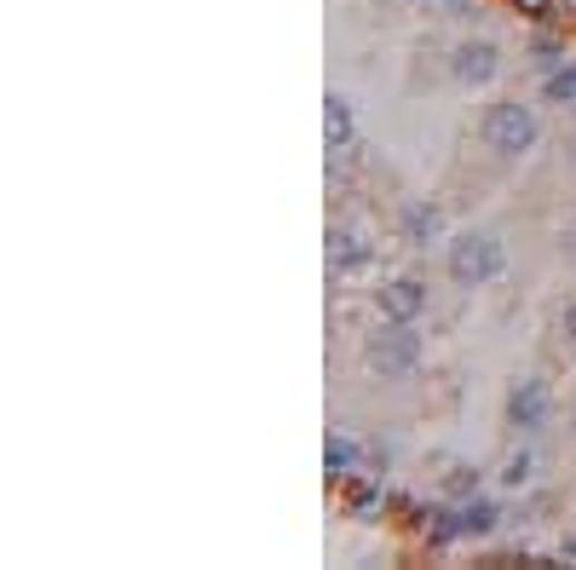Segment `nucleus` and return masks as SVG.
Listing matches in <instances>:
<instances>
[{"mask_svg":"<svg viewBox=\"0 0 576 570\" xmlns=\"http://www.w3.org/2000/svg\"><path fill=\"white\" fill-rule=\"evenodd\" d=\"M363 363L375 368L381 381L410 375V368L421 363V334H416V323H387L381 334H369V341H363Z\"/></svg>","mask_w":576,"mask_h":570,"instance_id":"nucleus-1","label":"nucleus"},{"mask_svg":"<svg viewBox=\"0 0 576 570\" xmlns=\"http://www.w3.org/2000/svg\"><path fill=\"white\" fill-rule=\"evenodd\" d=\"M501 272V243L490 230H461L450 243V283L456 288H485Z\"/></svg>","mask_w":576,"mask_h":570,"instance_id":"nucleus-2","label":"nucleus"},{"mask_svg":"<svg viewBox=\"0 0 576 570\" xmlns=\"http://www.w3.org/2000/svg\"><path fill=\"white\" fill-rule=\"evenodd\" d=\"M485 139H490L496 156H525L536 145V110L519 105V98H507V105H496L485 116Z\"/></svg>","mask_w":576,"mask_h":570,"instance_id":"nucleus-3","label":"nucleus"},{"mask_svg":"<svg viewBox=\"0 0 576 570\" xmlns=\"http://www.w3.org/2000/svg\"><path fill=\"white\" fill-rule=\"evenodd\" d=\"M375 306H381L387 323H416L427 312V283L421 277H392V283L375 288Z\"/></svg>","mask_w":576,"mask_h":570,"instance_id":"nucleus-4","label":"nucleus"},{"mask_svg":"<svg viewBox=\"0 0 576 570\" xmlns=\"http://www.w3.org/2000/svg\"><path fill=\"white\" fill-rule=\"evenodd\" d=\"M496 70H501V58H496L490 41H461L456 58H450V76L461 87H485V81H496Z\"/></svg>","mask_w":576,"mask_h":570,"instance_id":"nucleus-5","label":"nucleus"},{"mask_svg":"<svg viewBox=\"0 0 576 570\" xmlns=\"http://www.w3.org/2000/svg\"><path fill=\"white\" fill-rule=\"evenodd\" d=\"M548 410H554L548 381H519L514 392H507V415H514V426H525V432H536L541 421H548Z\"/></svg>","mask_w":576,"mask_h":570,"instance_id":"nucleus-6","label":"nucleus"},{"mask_svg":"<svg viewBox=\"0 0 576 570\" xmlns=\"http://www.w3.org/2000/svg\"><path fill=\"white\" fill-rule=\"evenodd\" d=\"M438 230H445V208H438V203H410V208H403V219H398V237L410 243V248H427Z\"/></svg>","mask_w":576,"mask_h":570,"instance_id":"nucleus-7","label":"nucleus"},{"mask_svg":"<svg viewBox=\"0 0 576 570\" xmlns=\"http://www.w3.org/2000/svg\"><path fill=\"white\" fill-rule=\"evenodd\" d=\"M352 132H358V121H352V98L329 92V98H323V139H329V150H346Z\"/></svg>","mask_w":576,"mask_h":570,"instance_id":"nucleus-8","label":"nucleus"},{"mask_svg":"<svg viewBox=\"0 0 576 570\" xmlns=\"http://www.w3.org/2000/svg\"><path fill=\"white\" fill-rule=\"evenodd\" d=\"M369 259H375V248H369L358 230H329V265L334 272H363Z\"/></svg>","mask_w":576,"mask_h":570,"instance_id":"nucleus-9","label":"nucleus"},{"mask_svg":"<svg viewBox=\"0 0 576 570\" xmlns=\"http://www.w3.org/2000/svg\"><path fill=\"white\" fill-rule=\"evenodd\" d=\"M496 508H490V501H461V508L450 513V524H445V535H490L496 530Z\"/></svg>","mask_w":576,"mask_h":570,"instance_id":"nucleus-10","label":"nucleus"},{"mask_svg":"<svg viewBox=\"0 0 576 570\" xmlns=\"http://www.w3.org/2000/svg\"><path fill=\"white\" fill-rule=\"evenodd\" d=\"M323 466H329V479H352V466H358V444H352V439H329Z\"/></svg>","mask_w":576,"mask_h":570,"instance_id":"nucleus-11","label":"nucleus"},{"mask_svg":"<svg viewBox=\"0 0 576 570\" xmlns=\"http://www.w3.org/2000/svg\"><path fill=\"white\" fill-rule=\"evenodd\" d=\"M548 98L554 105H576V63H565V70L548 76Z\"/></svg>","mask_w":576,"mask_h":570,"instance_id":"nucleus-12","label":"nucleus"},{"mask_svg":"<svg viewBox=\"0 0 576 570\" xmlns=\"http://www.w3.org/2000/svg\"><path fill=\"white\" fill-rule=\"evenodd\" d=\"M472 490H479V473H472V466H450V479H445V495L467 501Z\"/></svg>","mask_w":576,"mask_h":570,"instance_id":"nucleus-13","label":"nucleus"},{"mask_svg":"<svg viewBox=\"0 0 576 570\" xmlns=\"http://www.w3.org/2000/svg\"><path fill=\"white\" fill-rule=\"evenodd\" d=\"M525 479H530V455L519 450V455H507V466H501V484H507V490H519Z\"/></svg>","mask_w":576,"mask_h":570,"instance_id":"nucleus-14","label":"nucleus"},{"mask_svg":"<svg viewBox=\"0 0 576 570\" xmlns=\"http://www.w3.org/2000/svg\"><path fill=\"white\" fill-rule=\"evenodd\" d=\"M375 501H381L375 490H358V495H352V508H358V513H375Z\"/></svg>","mask_w":576,"mask_h":570,"instance_id":"nucleus-15","label":"nucleus"},{"mask_svg":"<svg viewBox=\"0 0 576 570\" xmlns=\"http://www.w3.org/2000/svg\"><path fill=\"white\" fill-rule=\"evenodd\" d=\"M559 254L576 265V225H565V237H559Z\"/></svg>","mask_w":576,"mask_h":570,"instance_id":"nucleus-16","label":"nucleus"},{"mask_svg":"<svg viewBox=\"0 0 576 570\" xmlns=\"http://www.w3.org/2000/svg\"><path fill=\"white\" fill-rule=\"evenodd\" d=\"M514 7H525V12H536V18H541V12L554 7V0H514Z\"/></svg>","mask_w":576,"mask_h":570,"instance_id":"nucleus-17","label":"nucleus"},{"mask_svg":"<svg viewBox=\"0 0 576 570\" xmlns=\"http://www.w3.org/2000/svg\"><path fill=\"white\" fill-rule=\"evenodd\" d=\"M565 341H576V306L565 312Z\"/></svg>","mask_w":576,"mask_h":570,"instance_id":"nucleus-18","label":"nucleus"},{"mask_svg":"<svg viewBox=\"0 0 576 570\" xmlns=\"http://www.w3.org/2000/svg\"><path fill=\"white\" fill-rule=\"evenodd\" d=\"M565 559H576V535H570V542H565Z\"/></svg>","mask_w":576,"mask_h":570,"instance_id":"nucleus-19","label":"nucleus"}]
</instances>
